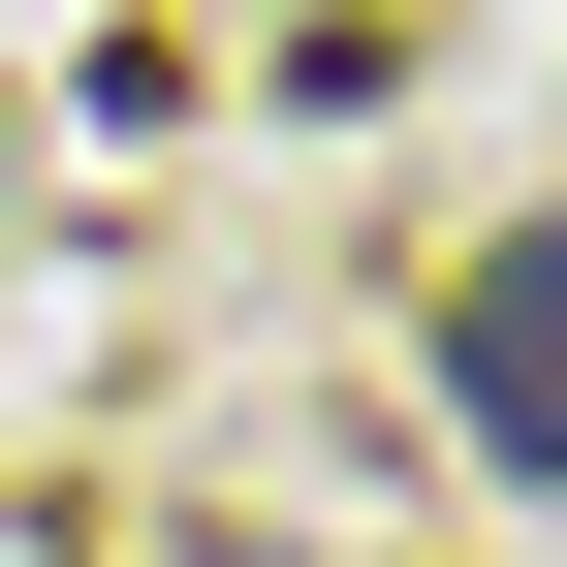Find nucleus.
I'll use <instances>...</instances> for the list:
<instances>
[{
    "instance_id": "nucleus-1",
    "label": "nucleus",
    "mask_w": 567,
    "mask_h": 567,
    "mask_svg": "<svg viewBox=\"0 0 567 567\" xmlns=\"http://www.w3.org/2000/svg\"><path fill=\"white\" fill-rule=\"evenodd\" d=\"M442 410H473V473L567 505V221H473V284H442Z\"/></svg>"
}]
</instances>
